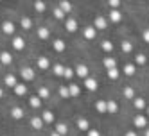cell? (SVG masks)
<instances>
[{"label":"cell","instance_id":"cell-1","mask_svg":"<svg viewBox=\"0 0 149 136\" xmlns=\"http://www.w3.org/2000/svg\"><path fill=\"white\" fill-rule=\"evenodd\" d=\"M0 30H2V34H6V36H15L16 25L11 22V20H6V22H2V25H0Z\"/></svg>","mask_w":149,"mask_h":136},{"label":"cell","instance_id":"cell-2","mask_svg":"<svg viewBox=\"0 0 149 136\" xmlns=\"http://www.w3.org/2000/svg\"><path fill=\"white\" fill-rule=\"evenodd\" d=\"M20 77H22L25 82H31V81H34L36 74H34V70L31 66H22V68H20Z\"/></svg>","mask_w":149,"mask_h":136},{"label":"cell","instance_id":"cell-3","mask_svg":"<svg viewBox=\"0 0 149 136\" xmlns=\"http://www.w3.org/2000/svg\"><path fill=\"white\" fill-rule=\"evenodd\" d=\"M52 65H50V61H49V57H45V56H40L38 59H36V68L38 70H41V72H45V70H49Z\"/></svg>","mask_w":149,"mask_h":136},{"label":"cell","instance_id":"cell-4","mask_svg":"<svg viewBox=\"0 0 149 136\" xmlns=\"http://www.w3.org/2000/svg\"><path fill=\"white\" fill-rule=\"evenodd\" d=\"M11 47L15 48V50H24L25 48V39H24V36H13V39H11Z\"/></svg>","mask_w":149,"mask_h":136},{"label":"cell","instance_id":"cell-5","mask_svg":"<svg viewBox=\"0 0 149 136\" xmlns=\"http://www.w3.org/2000/svg\"><path fill=\"white\" fill-rule=\"evenodd\" d=\"M9 115H11V118H15V120H22L25 117V111L20 106H13L11 109H9Z\"/></svg>","mask_w":149,"mask_h":136},{"label":"cell","instance_id":"cell-6","mask_svg":"<svg viewBox=\"0 0 149 136\" xmlns=\"http://www.w3.org/2000/svg\"><path fill=\"white\" fill-rule=\"evenodd\" d=\"M83 36H84V39L92 41V39H95V36H97V29H95L93 25L84 27V29H83Z\"/></svg>","mask_w":149,"mask_h":136},{"label":"cell","instance_id":"cell-7","mask_svg":"<svg viewBox=\"0 0 149 136\" xmlns=\"http://www.w3.org/2000/svg\"><path fill=\"white\" fill-rule=\"evenodd\" d=\"M0 63L6 66H9L13 63V54L9 50H0Z\"/></svg>","mask_w":149,"mask_h":136},{"label":"cell","instance_id":"cell-8","mask_svg":"<svg viewBox=\"0 0 149 136\" xmlns=\"http://www.w3.org/2000/svg\"><path fill=\"white\" fill-rule=\"evenodd\" d=\"M52 50H54V52H58V54H61V52H65L67 50V43H65V41H63V39H54V41H52Z\"/></svg>","mask_w":149,"mask_h":136},{"label":"cell","instance_id":"cell-9","mask_svg":"<svg viewBox=\"0 0 149 136\" xmlns=\"http://www.w3.org/2000/svg\"><path fill=\"white\" fill-rule=\"evenodd\" d=\"M93 27L95 29H99V30H102V29H106V27H108V20H106L104 16H95L93 18Z\"/></svg>","mask_w":149,"mask_h":136},{"label":"cell","instance_id":"cell-10","mask_svg":"<svg viewBox=\"0 0 149 136\" xmlns=\"http://www.w3.org/2000/svg\"><path fill=\"white\" fill-rule=\"evenodd\" d=\"M36 36H38V39H41V41H47V39L50 38V29H47V27H38Z\"/></svg>","mask_w":149,"mask_h":136},{"label":"cell","instance_id":"cell-11","mask_svg":"<svg viewBox=\"0 0 149 136\" xmlns=\"http://www.w3.org/2000/svg\"><path fill=\"white\" fill-rule=\"evenodd\" d=\"M97 86H99V82L97 81H95L93 77H86V79H84V88H86L88 91H95V90H97Z\"/></svg>","mask_w":149,"mask_h":136},{"label":"cell","instance_id":"cell-12","mask_svg":"<svg viewBox=\"0 0 149 136\" xmlns=\"http://www.w3.org/2000/svg\"><path fill=\"white\" fill-rule=\"evenodd\" d=\"M74 70H76V75L81 77V79H86V77H88V72H90L86 65H77Z\"/></svg>","mask_w":149,"mask_h":136},{"label":"cell","instance_id":"cell-13","mask_svg":"<svg viewBox=\"0 0 149 136\" xmlns=\"http://www.w3.org/2000/svg\"><path fill=\"white\" fill-rule=\"evenodd\" d=\"M4 84L9 86V88H15V86L18 84L16 75H15V74H6V75H4Z\"/></svg>","mask_w":149,"mask_h":136},{"label":"cell","instance_id":"cell-14","mask_svg":"<svg viewBox=\"0 0 149 136\" xmlns=\"http://www.w3.org/2000/svg\"><path fill=\"white\" fill-rule=\"evenodd\" d=\"M41 102H43V99L38 97V95H31L29 97V106L33 108V109H40L41 108Z\"/></svg>","mask_w":149,"mask_h":136},{"label":"cell","instance_id":"cell-15","mask_svg":"<svg viewBox=\"0 0 149 136\" xmlns=\"http://www.w3.org/2000/svg\"><path fill=\"white\" fill-rule=\"evenodd\" d=\"M65 29L68 32H76L77 30V20L76 18H67L65 20Z\"/></svg>","mask_w":149,"mask_h":136},{"label":"cell","instance_id":"cell-16","mask_svg":"<svg viewBox=\"0 0 149 136\" xmlns=\"http://www.w3.org/2000/svg\"><path fill=\"white\" fill-rule=\"evenodd\" d=\"M13 91H15V95H18V97H25V95H27V86H25V82H18V84L13 88Z\"/></svg>","mask_w":149,"mask_h":136},{"label":"cell","instance_id":"cell-17","mask_svg":"<svg viewBox=\"0 0 149 136\" xmlns=\"http://www.w3.org/2000/svg\"><path fill=\"white\" fill-rule=\"evenodd\" d=\"M43 118H41V117H33V118H31V127H33V129H36V131H41V129H43Z\"/></svg>","mask_w":149,"mask_h":136},{"label":"cell","instance_id":"cell-18","mask_svg":"<svg viewBox=\"0 0 149 136\" xmlns=\"http://www.w3.org/2000/svg\"><path fill=\"white\" fill-rule=\"evenodd\" d=\"M117 111H119V104H117V100H106V113L115 115Z\"/></svg>","mask_w":149,"mask_h":136},{"label":"cell","instance_id":"cell-19","mask_svg":"<svg viewBox=\"0 0 149 136\" xmlns=\"http://www.w3.org/2000/svg\"><path fill=\"white\" fill-rule=\"evenodd\" d=\"M120 20H122V13L119 11V9H110V22L119 23Z\"/></svg>","mask_w":149,"mask_h":136},{"label":"cell","instance_id":"cell-20","mask_svg":"<svg viewBox=\"0 0 149 136\" xmlns=\"http://www.w3.org/2000/svg\"><path fill=\"white\" fill-rule=\"evenodd\" d=\"M20 27H22L24 30H31L33 29V20H31L29 16H22L20 18Z\"/></svg>","mask_w":149,"mask_h":136},{"label":"cell","instance_id":"cell-21","mask_svg":"<svg viewBox=\"0 0 149 136\" xmlns=\"http://www.w3.org/2000/svg\"><path fill=\"white\" fill-rule=\"evenodd\" d=\"M34 11L38 14H43L47 11V4L43 2V0H34Z\"/></svg>","mask_w":149,"mask_h":136},{"label":"cell","instance_id":"cell-22","mask_svg":"<svg viewBox=\"0 0 149 136\" xmlns=\"http://www.w3.org/2000/svg\"><path fill=\"white\" fill-rule=\"evenodd\" d=\"M63 72H65V66L61 65V63H56V65H52V74L56 77H63Z\"/></svg>","mask_w":149,"mask_h":136},{"label":"cell","instance_id":"cell-23","mask_svg":"<svg viewBox=\"0 0 149 136\" xmlns=\"http://www.w3.org/2000/svg\"><path fill=\"white\" fill-rule=\"evenodd\" d=\"M38 97H41L43 100H47L49 97H50V91H49V88L47 86H38V93H36Z\"/></svg>","mask_w":149,"mask_h":136},{"label":"cell","instance_id":"cell-24","mask_svg":"<svg viewBox=\"0 0 149 136\" xmlns=\"http://www.w3.org/2000/svg\"><path fill=\"white\" fill-rule=\"evenodd\" d=\"M41 118H43L45 124H52V122H54V113L49 111V109H45L43 113H41Z\"/></svg>","mask_w":149,"mask_h":136},{"label":"cell","instance_id":"cell-25","mask_svg":"<svg viewBox=\"0 0 149 136\" xmlns=\"http://www.w3.org/2000/svg\"><path fill=\"white\" fill-rule=\"evenodd\" d=\"M77 127L81 129V131H88L90 129V124H88V120L86 118H84V117H81V118H77Z\"/></svg>","mask_w":149,"mask_h":136},{"label":"cell","instance_id":"cell-26","mask_svg":"<svg viewBox=\"0 0 149 136\" xmlns=\"http://www.w3.org/2000/svg\"><path fill=\"white\" fill-rule=\"evenodd\" d=\"M133 124H135V127H146V117L144 115H136L135 117V120H133Z\"/></svg>","mask_w":149,"mask_h":136},{"label":"cell","instance_id":"cell-27","mask_svg":"<svg viewBox=\"0 0 149 136\" xmlns=\"http://www.w3.org/2000/svg\"><path fill=\"white\" fill-rule=\"evenodd\" d=\"M122 95H124V99H130V100H133V99H135V91H133V88H131V86H124V90H122Z\"/></svg>","mask_w":149,"mask_h":136},{"label":"cell","instance_id":"cell-28","mask_svg":"<svg viewBox=\"0 0 149 136\" xmlns=\"http://www.w3.org/2000/svg\"><path fill=\"white\" fill-rule=\"evenodd\" d=\"M52 14H54V18H56V20H63L67 13H65V11H63V9L58 6V7H54V9H52Z\"/></svg>","mask_w":149,"mask_h":136},{"label":"cell","instance_id":"cell-29","mask_svg":"<svg viewBox=\"0 0 149 136\" xmlns=\"http://www.w3.org/2000/svg\"><path fill=\"white\" fill-rule=\"evenodd\" d=\"M95 111L104 115L106 113V100H97V102H95Z\"/></svg>","mask_w":149,"mask_h":136},{"label":"cell","instance_id":"cell-30","mask_svg":"<svg viewBox=\"0 0 149 136\" xmlns=\"http://www.w3.org/2000/svg\"><path fill=\"white\" fill-rule=\"evenodd\" d=\"M59 7H61L67 14H68V13H72V4L68 2V0H59Z\"/></svg>","mask_w":149,"mask_h":136},{"label":"cell","instance_id":"cell-31","mask_svg":"<svg viewBox=\"0 0 149 136\" xmlns=\"http://www.w3.org/2000/svg\"><path fill=\"white\" fill-rule=\"evenodd\" d=\"M120 50L124 52V54H130V52L133 50V43H131V41H122V43H120Z\"/></svg>","mask_w":149,"mask_h":136},{"label":"cell","instance_id":"cell-32","mask_svg":"<svg viewBox=\"0 0 149 136\" xmlns=\"http://www.w3.org/2000/svg\"><path fill=\"white\" fill-rule=\"evenodd\" d=\"M68 90H70V97H79V93H81V86H77V84H72L68 86Z\"/></svg>","mask_w":149,"mask_h":136},{"label":"cell","instance_id":"cell-33","mask_svg":"<svg viewBox=\"0 0 149 136\" xmlns=\"http://www.w3.org/2000/svg\"><path fill=\"white\" fill-rule=\"evenodd\" d=\"M133 106H135L138 111H140V109H144V108H146V100H144L142 97H138V99H133Z\"/></svg>","mask_w":149,"mask_h":136},{"label":"cell","instance_id":"cell-34","mask_svg":"<svg viewBox=\"0 0 149 136\" xmlns=\"http://www.w3.org/2000/svg\"><path fill=\"white\" fill-rule=\"evenodd\" d=\"M56 131H58L59 134L65 136V134L68 133V125H67V124H63V122H59V124H56Z\"/></svg>","mask_w":149,"mask_h":136},{"label":"cell","instance_id":"cell-35","mask_svg":"<svg viewBox=\"0 0 149 136\" xmlns=\"http://www.w3.org/2000/svg\"><path fill=\"white\" fill-rule=\"evenodd\" d=\"M74 75H76V70L70 68V66H65V72H63V77H65L67 81H70Z\"/></svg>","mask_w":149,"mask_h":136},{"label":"cell","instance_id":"cell-36","mask_svg":"<svg viewBox=\"0 0 149 136\" xmlns=\"http://www.w3.org/2000/svg\"><path fill=\"white\" fill-rule=\"evenodd\" d=\"M102 65L106 66V70L115 68V59H113V57H104V59H102Z\"/></svg>","mask_w":149,"mask_h":136},{"label":"cell","instance_id":"cell-37","mask_svg":"<svg viewBox=\"0 0 149 136\" xmlns=\"http://www.w3.org/2000/svg\"><path fill=\"white\" fill-rule=\"evenodd\" d=\"M119 70H117V66L115 68H110L108 70V79H111V81H117V79H119Z\"/></svg>","mask_w":149,"mask_h":136},{"label":"cell","instance_id":"cell-38","mask_svg":"<svg viewBox=\"0 0 149 136\" xmlns=\"http://www.w3.org/2000/svg\"><path fill=\"white\" fill-rule=\"evenodd\" d=\"M101 48H102L104 52H111V50H113V43H111V41H108V39H104L102 43H101Z\"/></svg>","mask_w":149,"mask_h":136},{"label":"cell","instance_id":"cell-39","mask_svg":"<svg viewBox=\"0 0 149 136\" xmlns=\"http://www.w3.org/2000/svg\"><path fill=\"white\" fill-rule=\"evenodd\" d=\"M135 72H136V68H135V65H124V74L126 75H135Z\"/></svg>","mask_w":149,"mask_h":136},{"label":"cell","instance_id":"cell-40","mask_svg":"<svg viewBox=\"0 0 149 136\" xmlns=\"http://www.w3.org/2000/svg\"><path fill=\"white\" fill-rule=\"evenodd\" d=\"M59 95L63 99H70V90H68V86H59Z\"/></svg>","mask_w":149,"mask_h":136},{"label":"cell","instance_id":"cell-41","mask_svg":"<svg viewBox=\"0 0 149 136\" xmlns=\"http://www.w3.org/2000/svg\"><path fill=\"white\" fill-rule=\"evenodd\" d=\"M146 56L144 54H136V57H135V65H138V66H142V65H146Z\"/></svg>","mask_w":149,"mask_h":136},{"label":"cell","instance_id":"cell-42","mask_svg":"<svg viewBox=\"0 0 149 136\" xmlns=\"http://www.w3.org/2000/svg\"><path fill=\"white\" fill-rule=\"evenodd\" d=\"M108 6L111 9H119L120 7V0H108Z\"/></svg>","mask_w":149,"mask_h":136},{"label":"cell","instance_id":"cell-43","mask_svg":"<svg viewBox=\"0 0 149 136\" xmlns=\"http://www.w3.org/2000/svg\"><path fill=\"white\" fill-rule=\"evenodd\" d=\"M86 133H88V136H101V133L97 129H88Z\"/></svg>","mask_w":149,"mask_h":136},{"label":"cell","instance_id":"cell-44","mask_svg":"<svg viewBox=\"0 0 149 136\" xmlns=\"http://www.w3.org/2000/svg\"><path fill=\"white\" fill-rule=\"evenodd\" d=\"M144 39L149 43V29H146V30H144Z\"/></svg>","mask_w":149,"mask_h":136},{"label":"cell","instance_id":"cell-45","mask_svg":"<svg viewBox=\"0 0 149 136\" xmlns=\"http://www.w3.org/2000/svg\"><path fill=\"white\" fill-rule=\"evenodd\" d=\"M124 136H136V133H135V131H127Z\"/></svg>","mask_w":149,"mask_h":136},{"label":"cell","instance_id":"cell-46","mask_svg":"<svg viewBox=\"0 0 149 136\" xmlns=\"http://www.w3.org/2000/svg\"><path fill=\"white\" fill-rule=\"evenodd\" d=\"M49 136H63V134H59V133H58V131H56V129H54V131H52V133H50V134H49Z\"/></svg>","mask_w":149,"mask_h":136},{"label":"cell","instance_id":"cell-47","mask_svg":"<svg viewBox=\"0 0 149 136\" xmlns=\"http://www.w3.org/2000/svg\"><path fill=\"white\" fill-rule=\"evenodd\" d=\"M2 99H4V88L0 86V100H2Z\"/></svg>","mask_w":149,"mask_h":136},{"label":"cell","instance_id":"cell-48","mask_svg":"<svg viewBox=\"0 0 149 136\" xmlns=\"http://www.w3.org/2000/svg\"><path fill=\"white\" fill-rule=\"evenodd\" d=\"M146 136H149V129H147V131H146Z\"/></svg>","mask_w":149,"mask_h":136},{"label":"cell","instance_id":"cell-49","mask_svg":"<svg viewBox=\"0 0 149 136\" xmlns=\"http://www.w3.org/2000/svg\"><path fill=\"white\" fill-rule=\"evenodd\" d=\"M147 115H149V108H147Z\"/></svg>","mask_w":149,"mask_h":136}]
</instances>
